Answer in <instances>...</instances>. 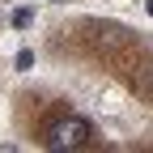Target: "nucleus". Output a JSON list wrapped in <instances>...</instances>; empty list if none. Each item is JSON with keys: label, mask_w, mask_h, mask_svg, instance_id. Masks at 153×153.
I'll return each mask as SVG.
<instances>
[{"label": "nucleus", "mask_w": 153, "mask_h": 153, "mask_svg": "<svg viewBox=\"0 0 153 153\" xmlns=\"http://www.w3.org/2000/svg\"><path fill=\"white\" fill-rule=\"evenodd\" d=\"M89 136H94L89 119H81V115H60V119L47 123L43 145L47 149H81V145H89Z\"/></svg>", "instance_id": "nucleus-1"}, {"label": "nucleus", "mask_w": 153, "mask_h": 153, "mask_svg": "<svg viewBox=\"0 0 153 153\" xmlns=\"http://www.w3.org/2000/svg\"><path fill=\"white\" fill-rule=\"evenodd\" d=\"M30 64H34V51H26V47H22V51H17V68H22V72H26Z\"/></svg>", "instance_id": "nucleus-2"}, {"label": "nucleus", "mask_w": 153, "mask_h": 153, "mask_svg": "<svg viewBox=\"0 0 153 153\" xmlns=\"http://www.w3.org/2000/svg\"><path fill=\"white\" fill-rule=\"evenodd\" d=\"M149 94H153V72H149Z\"/></svg>", "instance_id": "nucleus-3"}, {"label": "nucleus", "mask_w": 153, "mask_h": 153, "mask_svg": "<svg viewBox=\"0 0 153 153\" xmlns=\"http://www.w3.org/2000/svg\"><path fill=\"white\" fill-rule=\"evenodd\" d=\"M149 17H153V0H149Z\"/></svg>", "instance_id": "nucleus-4"}]
</instances>
